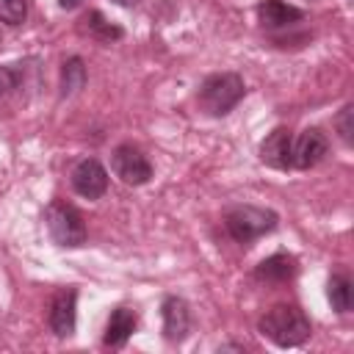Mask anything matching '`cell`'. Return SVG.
I'll list each match as a JSON object with an SVG mask.
<instances>
[{
	"label": "cell",
	"mask_w": 354,
	"mask_h": 354,
	"mask_svg": "<svg viewBox=\"0 0 354 354\" xmlns=\"http://www.w3.org/2000/svg\"><path fill=\"white\" fill-rule=\"evenodd\" d=\"M310 321L307 315L293 304H277L260 318V335L277 343L279 348L301 346L310 337Z\"/></svg>",
	"instance_id": "1"
},
{
	"label": "cell",
	"mask_w": 354,
	"mask_h": 354,
	"mask_svg": "<svg viewBox=\"0 0 354 354\" xmlns=\"http://www.w3.org/2000/svg\"><path fill=\"white\" fill-rule=\"evenodd\" d=\"M246 94L243 77L235 72H216L207 75L199 86V105L210 113V116H224L230 113Z\"/></svg>",
	"instance_id": "2"
},
{
	"label": "cell",
	"mask_w": 354,
	"mask_h": 354,
	"mask_svg": "<svg viewBox=\"0 0 354 354\" xmlns=\"http://www.w3.org/2000/svg\"><path fill=\"white\" fill-rule=\"evenodd\" d=\"M277 221H279V216H277L274 210H268V207H254V205L230 207L227 216H224L227 232H230L238 243H243V246H249V243L257 241L260 235L277 230Z\"/></svg>",
	"instance_id": "3"
},
{
	"label": "cell",
	"mask_w": 354,
	"mask_h": 354,
	"mask_svg": "<svg viewBox=\"0 0 354 354\" xmlns=\"http://www.w3.org/2000/svg\"><path fill=\"white\" fill-rule=\"evenodd\" d=\"M44 221H47V232H50L55 246L77 249L86 243V224H83V216L75 205L61 202V199L50 202L44 210Z\"/></svg>",
	"instance_id": "4"
},
{
	"label": "cell",
	"mask_w": 354,
	"mask_h": 354,
	"mask_svg": "<svg viewBox=\"0 0 354 354\" xmlns=\"http://www.w3.org/2000/svg\"><path fill=\"white\" fill-rule=\"evenodd\" d=\"M111 166H113L116 177L127 185H144L152 177V166H149L147 155L133 144H119L111 155Z\"/></svg>",
	"instance_id": "5"
},
{
	"label": "cell",
	"mask_w": 354,
	"mask_h": 354,
	"mask_svg": "<svg viewBox=\"0 0 354 354\" xmlns=\"http://www.w3.org/2000/svg\"><path fill=\"white\" fill-rule=\"evenodd\" d=\"M72 188L83 199H100L108 191V171L97 158H83L72 169Z\"/></svg>",
	"instance_id": "6"
},
{
	"label": "cell",
	"mask_w": 354,
	"mask_h": 354,
	"mask_svg": "<svg viewBox=\"0 0 354 354\" xmlns=\"http://www.w3.org/2000/svg\"><path fill=\"white\" fill-rule=\"evenodd\" d=\"M329 152V138L318 127H307L296 141H293V166L296 169H313L318 166Z\"/></svg>",
	"instance_id": "7"
},
{
	"label": "cell",
	"mask_w": 354,
	"mask_h": 354,
	"mask_svg": "<svg viewBox=\"0 0 354 354\" xmlns=\"http://www.w3.org/2000/svg\"><path fill=\"white\" fill-rule=\"evenodd\" d=\"M260 160L266 166H271V169H279V171H285V169L293 166V136H290L288 127H277V130H271L263 138V144H260Z\"/></svg>",
	"instance_id": "8"
},
{
	"label": "cell",
	"mask_w": 354,
	"mask_h": 354,
	"mask_svg": "<svg viewBox=\"0 0 354 354\" xmlns=\"http://www.w3.org/2000/svg\"><path fill=\"white\" fill-rule=\"evenodd\" d=\"M47 321L58 337H69L75 332V321H77V290L75 288H64L53 296Z\"/></svg>",
	"instance_id": "9"
},
{
	"label": "cell",
	"mask_w": 354,
	"mask_h": 354,
	"mask_svg": "<svg viewBox=\"0 0 354 354\" xmlns=\"http://www.w3.org/2000/svg\"><path fill=\"white\" fill-rule=\"evenodd\" d=\"M160 313H163V335H166V340H171V343L185 340V335L191 332V310H188L185 299L166 296L163 304H160Z\"/></svg>",
	"instance_id": "10"
},
{
	"label": "cell",
	"mask_w": 354,
	"mask_h": 354,
	"mask_svg": "<svg viewBox=\"0 0 354 354\" xmlns=\"http://www.w3.org/2000/svg\"><path fill=\"white\" fill-rule=\"evenodd\" d=\"M299 271V263L293 254H285V252H277L271 257H266L257 268H254V277L260 282H288L293 279Z\"/></svg>",
	"instance_id": "11"
},
{
	"label": "cell",
	"mask_w": 354,
	"mask_h": 354,
	"mask_svg": "<svg viewBox=\"0 0 354 354\" xmlns=\"http://www.w3.org/2000/svg\"><path fill=\"white\" fill-rule=\"evenodd\" d=\"M257 17L266 28H288V25L299 22L304 17V11L285 3V0H263L257 6Z\"/></svg>",
	"instance_id": "12"
},
{
	"label": "cell",
	"mask_w": 354,
	"mask_h": 354,
	"mask_svg": "<svg viewBox=\"0 0 354 354\" xmlns=\"http://www.w3.org/2000/svg\"><path fill=\"white\" fill-rule=\"evenodd\" d=\"M136 324H138V318L130 307H116L105 324V337H102L105 346H124L127 337L136 332Z\"/></svg>",
	"instance_id": "13"
},
{
	"label": "cell",
	"mask_w": 354,
	"mask_h": 354,
	"mask_svg": "<svg viewBox=\"0 0 354 354\" xmlns=\"http://www.w3.org/2000/svg\"><path fill=\"white\" fill-rule=\"evenodd\" d=\"M326 296H329V301L337 313H348L351 310V282H348V277H343V274L329 277Z\"/></svg>",
	"instance_id": "14"
},
{
	"label": "cell",
	"mask_w": 354,
	"mask_h": 354,
	"mask_svg": "<svg viewBox=\"0 0 354 354\" xmlns=\"http://www.w3.org/2000/svg\"><path fill=\"white\" fill-rule=\"evenodd\" d=\"M83 83H86V66H83V61L80 58H69L64 64V69H61V94L69 97L77 88H83Z\"/></svg>",
	"instance_id": "15"
},
{
	"label": "cell",
	"mask_w": 354,
	"mask_h": 354,
	"mask_svg": "<svg viewBox=\"0 0 354 354\" xmlns=\"http://www.w3.org/2000/svg\"><path fill=\"white\" fill-rule=\"evenodd\" d=\"M86 22H88V33H91L94 39H100V41H116V39L124 36V30H122L119 25L108 22L100 11H91V14L86 17Z\"/></svg>",
	"instance_id": "16"
},
{
	"label": "cell",
	"mask_w": 354,
	"mask_h": 354,
	"mask_svg": "<svg viewBox=\"0 0 354 354\" xmlns=\"http://www.w3.org/2000/svg\"><path fill=\"white\" fill-rule=\"evenodd\" d=\"M28 17L25 0H0V22L6 25H22Z\"/></svg>",
	"instance_id": "17"
},
{
	"label": "cell",
	"mask_w": 354,
	"mask_h": 354,
	"mask_svg": "<svg viewBox=\"0 0 354 354\" xmlns=\"http://www.w3.org/2000/svg\"><path fill=\"white\" fill-rule=\"evenodd\" d=\"M351 119H354V108H351V105H346V108L337 113V119H335V124H337V133H340V138H343L346 144H351V133H354V124H351Z\"/></svg>",
	"instance_id": "18"
},
{
	"label": "cell",
	"mask_w": 354,
	"mask_h": 354,
	"mask_svg": "<svg viewBox=\"0 0 354 354\" xmlns=\"http://www.w3.org/2000/svg\"><path fill=\"white\" fill-rule=\"evenodd\" d=\"M11 86H14V72L8 66H0V94L8 91Z\"/></svg>",
	"instance_id": "19"
},
{
	"label": "cell",
	"mask_w": 354,
	"mask_h": 354,
	"mask_svg": "<svg viewBox=\"0 0 354 354\" xmlns=\"http://www.w3.org/2000/svg\"><path fill=\"white\" fill-rule=\"evenodd\" d=\"M58 6H61L64 11H72V8H77V6H80V0H58Z\"/></svg>",
	"instance_id": "20"
},
{
	"label": "cell",
	"mask_w": 354,
	"mask_h": 354,
	"mask_svg": "<svg viewBox=\"0 0 354 354\" xmlns=\"http://www.w3.org/2000/svg\"><path fill=\"white\" fill-rule=\"evenodd\" d=\"M116 3H119V6H133L136 0H116Z\"/></svg>",
	"instance_id": "21"
}]
</instances>
